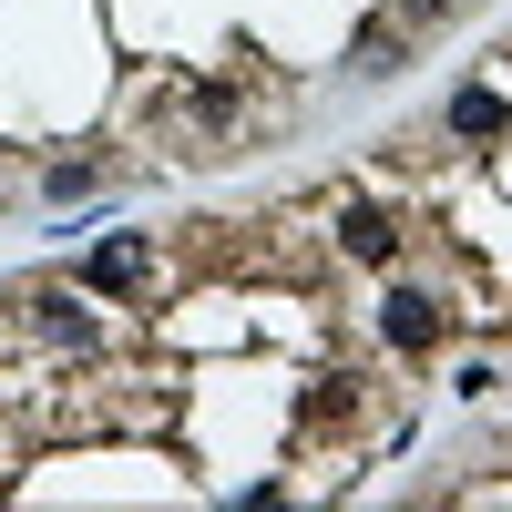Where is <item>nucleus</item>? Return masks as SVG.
Returning <instances> with one entry per match:
<instances>
[{
	"label": "nucleus",
	"mask_w": 512,
	"mask_h": 512,
	"mask_svg": "<svg viewBox=\"0 0 512 512\" xmlns=\"http://www.w3.org/2000/svg\"><path fill=\"white\" fill-rule=\"evenodd\" d=\"M21 328L41 338V349H72V359H93L103 338H113V318H103V308H82L72 287H31V297H21Z\"/></svg>",
	"instance_id": "obj_1"
},
{
	"label": "nucleus",
	"mask_w": 512,
	"mask_h": 512,
	"mask_svg": "<svg viewBox=\"0 0 512 512\" xmlns=\"http://www.w3.org/2000/svg\"><path fill=\"white\" fill-rule=\"evenodd\" d=\"M441 338H451V308H441L431 287H390V297H379V349H400V359H431Z\"/></svg>",
	"instance_id": "obj_2"
},
{
	"label": "nucleus",
	"mask_w": 512,
	"mask_h": 512,
	"mask_svg": "<svg viewBox=\"0 0 512 512\" xmlns=\"http://www.w3.org/2000/svg\"><path fill=\"white\" fill-rule=\"evenodd\" d=\"M154 287V246L144 236H103L82 256V297H144Z\"/></svg>",
	"instance_id": "obj_3"
},
{
	"label": "nucleus",
	"mask_w": 512,
	"mask_h": 512,
	"mask_svg": "<svg viewBox=\"0 0 512 512\" xmlns=\"http://www.w3.org/2000/svg\"><path fill=\"white\" fill-rule=\"evenodd\" d=\"M441 134H461V144H492V134H512V103L492 93V82H461V93L441 103Z\"/></svg>",
	"instance_id": "obj_4"
},
{
	"label": "nucleus",
	"mask_w": 512,
	"mask_h": 512,
	"mask_svg": "<svg viewBox=\"0 0 512 512\" xmlns=\"http://www.w3.org/2000/svg\"><path fill=\"white\" fill-rule=\"evenodd\" d=\"M349 72H359V82H400V72H410V31H400V21H359V31H349Z\"/></svg>",
	"instance_id": "obj_5"
},
{
	"label": "nucleus",
	"mask_w": 512,
	"mask_h": 512,
	"mask_svg": "<svg viewBox=\"0 0 512 512\" xmlns=\"http://www.w3.org/2000/svg\"><path fill=\"white\" fill-rule=\"evenodd\" d=\"M338 256L390 267V256H400V216H390V205H349V216H338Z\"/></svg>",
	"instance_id": "obj_6"
},
{
	"label": "nucleus",
	"mask_w": 512,
	"mask_h": 512,
	"mask_svg": "<svg viewBox=\"0 0 512 512\" xmlns=\"http://www.w3.org/2000/svg\"><path fill=\"white\" fill-rule=\"evenodd\" d=\"M93 185H103V164H93V154H72V164H52V175H41V195H52V205L93 195Z\"/></svg>",
	"instance_id": "obj_7"
},
{
	"label": "nucleus",
	"mask_w": 512,
	"mask_h": 512,
	"mask_svg": "<svg viewBox=\"0 0 512 512\" xmlns=\"http://www.w3.org/2000/svg\"><path fill=\"white\" fill-rule=\"evenodd\" d=\"M338 410H359V379H338V369H328L318 390H308V420H338Z\"/></svg>",
	"instance_id": "obj_8"
}]
</instances>
